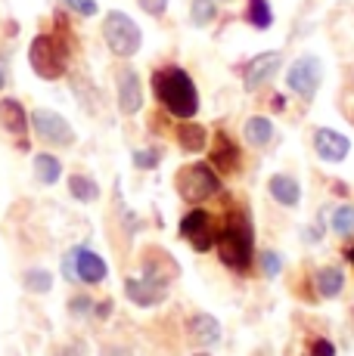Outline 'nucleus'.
Returning <instances> with one entry per match:
<instances>
[{"instance_id": "30", "label": "nucleus", "mask_w": 354, "mask_h": 356, "mask_svg": "<svg viewBox=\"0 0 354 356\" xmlns=\"http://www.w3.org/2000/svg\"><path fill=\"white\" fill-rule=\"evenodd\" d=\"M59 3H63L66 10H72V13H78V16H84V19H91V16H97V13H100V3H97V0H59Z\"/></svg>"}, {"instance_id": "16", "label": "nucleus", "mask_w": 354, "mask_h": 356, "mask_svg": "<svg viewBox=\"0 0 354 356\" xmlns=\"http://www.w3.org/2000/svg\"><path fill=\"white\" fill-rule=\"evenodd\" d=\"M0 127L6 134L19 136V140L29 134V112H25V106L19 99H10V97L0 99Z\"/></svg>"}, {"instance_id": "26", "label": "nucleus", "mask_w": 354, "mask_h": 356, "mask_svg": "<svg viewBox=\"0 0 354 356\" xmlns=\"http://www.w3.org/2000/svg\"><path fill=\"white\" fill-rule=\"evenodd\" d=\"M330 223L339 238H351L354 236V204H339V208L332 211Z\"/></svg>"}, {"instance_id": "2", "label": "nucleus", "mask_w": 354, "mask_h": 356, "mask_svg": "<svg viewBox=\"0 0 354 356\" xmlns=\"http://www.w3.org/2000/svg\"><path fill=\"white\" fill-rule=\"evenodd\" d=\"M215 248L217 257L227 270L233 273H246L252 266V251H255V229H252L249 217L246 214H230L224 229H217L215 236Z\"/></svg>"}, {"instance_id": "8", "label": "nucleus", "mask_w": 354, "mask_h": 356, "mask_svg": "<svg viewBox=\"0 0 354 356\" xmlns=\"http://www.w3.org/2000/svg\"><path fill=\"white\" fill-rule=\"evenodd\" d=\"M286 84H289V90L295 93V97H302L305 102H311L317 97L320 84H323V63H320L314 53L298 56L295 63L289 65V72H286Z\"/></svg>"}, {"instance_id": "35", "label": "nucleus", "mask_w": 354, "mask_h": 356, "mask_svg": "<svg viewBox=\"0 0 354 356\" xmlns=\"http://www.w3.org/2000/svg\"><path fill=\"white\" fill-rule=\"evenodd\" d=\"M93 313H97V319H109V313H112V300H106V304H93Z\"/></svg>"}, {"instance_id": "3", "label": "nucleus", "mask_w": 354, "mask_h": 356, "mask_svg": "<svg viewBox=\"0 0 354 356\" xmlns=\"http://www.w3.org/2000/svg\"><path fill=\"white\" fill-rule=\"evenodd\" d=\"M69 59H72V47L63 34L56 31H40L31 38L29 44V65L38 78L44 81H59L69 72Z\"/></svg>"}, {"instance_id": "1", "label": "nucleus", "mask_w": 354, "mask_h": 356, "mask_svg": "<svg viewBox=\"0 0 354 356\" xmlns=\"http://www.w3.org/2000/svg\"><path fill=\"white\" fill-rule=\"evenodd\" d=\"M153 93L171 118L190 121L199 112V90L180 65H162L153 72Z\"/></svg>"}, {"instance_id": "27", "label": "nucleus", "mask_w": 354, "mask_h": 356, "mask_svg": "<svg viewBox=\"0 0 354 356\" xmlns=\"http://www.w3.org/2000/svg\"><path fill=\"white\" fill-rule=\"evenodd\" d=\"M283 264H286V260H283V254H280V251H261V254H258V266H261V273H264V276H268V279H277V276H280V273H283Z\"/></svg>"}, {"instance_id": "20", "label": "nucleus", "mask_w": 354, "mask_h": 356, "mask_svg": "<svg viewBox=\"0 0 354 356\" xmlns=\"http://www.w3.org/2000/svg\"><path fill=\"white\" fill-rule=\"evenodd\" d=\"M31 170H35V180L40 186H53V183H59V177H63V161L53 152H38L35 159H31Z\"/></svg>"}, {"instance_id": "11", "label": "nucleus", "mask_w": 354, "mask_h": 356, "mask_svg": "<svg viewBox=\"0 0 354 356\" xmlns=\"http://www.w3.org/2000/svg\"><path fill=\"white\" fill-rule=\"evenodd\" d=\"M280 65H283L280 50H264V53H258V56H252L249 63L243 65V87H246L249 93L258 90V87H264L270 78H277Z\"/></svg>"}, {"instance_id": "28", "label": "nucleus", "mask_w": 354, "mask_h": 356, "mask_svg": "<svg viewBox=\"0 0 354 356\" xmlns=\"http://www.w3.org/2000/svg\"><path fill=\"white\" fill-rule=\"evenodd\" d=\"M134 168L137 170H153V168H159V161H162V152L159 149H134Z\"/></svg>"}, {"instance_id": "12", "label": "nucleus", "mask_w": 354, "mask_h": 356, "mask_svg": "<svg viewBox=\"0 0 354 356\" xmlns=\"http://www.w3.org/2000/svg\"><path fill=\"white\" fill-rule=\"evenodd\" d=\"M115 102L121 115H137L143 108V84L131 65H121L115 72Z\"/></svg>"}, {"instance_id": "21", "label": "nucleus", "mask_w": 354, "mask_h": 356, "mask_svg": "<svg viewBox=\"0 0 354 356\" xmlns=\"http://www.w3.org/2000/svg\"><path fill=\"white\" fill-rule=\"evenodd\" d=\"M243 136H246V143L255 149L270 146V140H274V121L264 118V115H252L246 124H243Z\"/></svg>"}, {"instance_id": "5", "label": "nucleus", "mask_w": 354, "mask_h": 356, "mask_svg": "<svg viewBox=\"0 0 354 356\" xmlns=\"http://www.w3.org/2000/svg\"><path fill=\"white\" fill-rule=\"evenodd\" d=\"M103 40H106L112 56L131 59V56H137L140 47H143V31L128 13L109 10L103 16Z\"/></svg>"}, {"instance_id": "33", "label": "nucleus", "mask_w": 354, "mask_h": 356, "mask_svg": "<svg viewBox=\"0 0 354 356\" xmlns=\"http://www.w3.org/2000/svg\"><path fill=\"white\" fill-rule=\"evenodd\" d=\"M342 115L354 124V93H345V99H342Z\"/></svg>"}, {"instance_id": "10", "label": "nucleus", "mask_w": 354, "mask_h": 356, "mask_svg": "<svg viewBox=\"0 0 354 356\" xmlns=\"http://www.w3.org/2000/svg\"><path fill=\"white\" fill-rule=\"evenodd\" d=\"M180 236L193 245V251H212L215 248V236H217L212 214L202 211V208L187 211L183 220H180Z\"/></svg>"}, {"instance_id": "29", "label": "nucleus", "mask_w": 354, "mask_h": 356, "mask_svg": "<svg viewBox=\"0 0 354 356\" xmlns=\"http://www.w3.org/2000/svg\"><path fill=\"white\" fill-rule=\"evenodd\" d=\"M93 313V300H91V294H75V298H69V316L75 319H84V316H91Z\"/></svg>"}, {"instance_id": "24", "label": "nucleus", "mask_w": 354, "mask_h": 356, "mask_svg": "<svg viewBox=\"0 0 354 356\" xmlns=\"http://www.w3.org/2000/svg\"><path fill=\"white\" fill-rule=\"evenodd\" d=\"M217 19V0H193L190 3V22L196 29H208Z\"/></svg>"}, {"instance_id": "40", "label": "nucleus", "mask_w": 354, "mask_h": 356, "mask_svg": "<svg viewBox=\"0 0 354 356\" xmlns=\"http://www.w3.org/2000/svg\"><path fill=\"white\" fill-rule=\"evenodd\" d=\"M193 356H212V353H193Z\"/></svg>"}, {"instance_id": "14", "label": "nucleus", "mask_w": 354, "mask_h": 356, "mask_svg": "<svg viewBox=\"0 0 354 356\" xmlns=\"http://www.w3.org/2000/svg\"><path fill=\"white\" fill-rule=\"evenodd\" d=\"M187 334H190V341H193V344L215 347V344H221L224 328H221V323H217L212 313H193V316H190V323H187Z\"/></svg>"}, {"instance_id": "39", "label": "nucleus", "mask_w": 354, "mask_h": 356, "mask_svg": "<svg viewBox=\"0 0 354 356\" xmlns=\"http://www.w3.org/2000/svg\"><path fill=\"white\" fill-rule=\"evenodd\" d=\"M217 3H233V0H217Z\"/></svg>"}, {"instance_id": "31", "label": "nucleus", "mask_w": 354, "mask_h": 356, "mask_svg": "<svg viewBox=\"0 0 354 356\" xmlns=\"http://www.w3.org/2000/svg\"><path fill=\"white\" fill-rule=\"evenodd\" d=\"M140 3V10L146 13V16H165V10H168V0H137Z\"/></svg>"}, {"instance_id": "6", "label": "nucleus", "mask_w": 354, "mask_h": 356, "mask_svg": "<svg viewBox=\"0 0 354 356\" xmlns=\"http://www.w3.org/2000/svg\"><path fill=\"white\" fill-rule=\"evenodd\" d=\"M63 276L69 282H84V285H100L109 279V264L91 248L78 245V248L66 251L63 257Z\"/></svg>"}, {"instance_id": "17", "label": "nucleus", "mask_w": 354, "mask_h": 356, "mask_svg": "<svg viewBox=\"0 0 354 356\" xmlns=\"http://www.w3.org/2000/svg\"><path fill=\"white\" fill-rule=\"evenodd\" d=\"M268 193L283 208H298V202H302V183L289 174H274L268 180Z\"/></svg>"}, {"instance_id": "9", "label": "nucleus", "mask_w": 354, "mask_h": 356, "mask_svg": "<svg viewBox=\"0 0 354 356\" xmlns=\"http://www.w3.org/2000/svg\"><path fill=\"white\" fill-rule=\"evenodd\" d=\"M31 127H35L40 143H50L56 149H69L75 143V127L69 124V118L53 108H35L31 112Z\"/></svg>"}, {"instance_id": "36", "label": "nucleus", "mask_w": 354, "mask_h": 356, "mask_svg": "<svg viewBox=\"0 0 354 356\" xmlns=\"http://www.w3.org/2000/svg\"><path fill=\"white\" fill-rule=\"evenodd\" d=\"M283 106H286V99H283V97H274V108H277V112H280Z\"/></svg>"}, {"instance_id": "37", "label": "nucleus", "mask_w": 354, "mask_h": 356, "mask_svg": "<svg viewBox=\"0 0 354 356\" xmlns=\"http://www.w3.org/2000/svg\"><path fill=\"white\" fill-rule=\"evenodd\" d=\"M345 257H348V260H351V266H354V248H348V251H345Z\"/></svg>"}, {"instance_id": "23", "label": "nucleus", "mask_w": 354, "mask_h": 356, "mask_svg": "<svg viewBox=\"0 0 354 356\" xmlns=\"http://www.w3.org/2000/svg\"><path fill=\"white\" fill-rule=\"evenodd\" d=\"M246 22L258 31H268L274 25V10H270V0H249L246 3Z\"/></svg>"}, {"instance_id": "19", "label": "nucleus", "mask_w": 354, "mask_h": 356, "mask_svg": "<svg viewBox=\"0 0 354 356\" xmlns=\"http://www.w3.org/2000/svg\"><path fill=\"white\" fill-rule=\"evenodd\" d=\"M177 146H180L183 152H190V155L202 152V149L208 146V130L202 124H196L193 118L180 121V124H177Z\"/></svg>"}, {"instance_id": "34", "label": "nucleus", "mask_w": 354, "mask_h": 356, "mask_svg": "<svg viewBox=\"0 0 354 356\" xmlns=\"http://www.w3.org/2000/svg\"><path fill=\"white\" fill-rule=\"evenodd\" d=\"M6 81H10V63H6V56H0V90L6 87Z\"/></svg>"}, {"instance_id": "25", "label": "nucleus", "mask_w": 354, "mask_h": 356, "mask_svg": "<svg viewBox=\"0 0 354 356\" xmlns=\"http://www.w3.org/2000/svg\"><path fill=\"white\" fill-rule=\"evenodd\" d=\"M22 285L31 294H47V291H53V273L44 270V266H31V270L22 276Z\"/></svg>"}, {"instance_id": "22", "label": "nucleus", "mask_w": 354, "mask_h": 356, "mask_svg": "<svg viewBox=\"0 0 354 356\" xmlns=\"http://www.w3.org/2000/svg\"><path fill=\"white\" fill-rule=\"evenodd\" d=\"M69 193H72L75 202L91 204V202H97L100 198V183L93 180V177H87V174H72L69 177Z\"/></svg>"}, {"instance_id": "13", "label": "nucleus", "mask_w": 354, "mask_h": 356, "mask_svg": "<svg viewBox=\"0 0 354 356\" xmlns=\"http://www.w3.org/2000/svg\"><path fill=\"white\" fill-rule=\"evenodd\" d=\"M311 143H314L317 159L326 161V164H342L351 152V140L345 134H339V130H332V127H317Z\"/></svg>"}, {"instance_id": "4", "label": "nucleus", "mask_w": 354, "mask_h": 356, "mask_svg": "<svg viewBox=\"0 0 354 356\" xmlns=\"http://www.w3.org/2000/svg\"><path fill=\"white\" fill-rule=\"evenodd\" d=\"M174 189L187 204H202L221 193V177L208 161H193L177 170Z\"/></svg>"}, {"instance_id": "32", "label": "nucleus", "mask_w": 354, "mask_h": 356, "mask_svg": "<svg viewBox=\"0 0 354 356\" xmlns=\"http://www.w3.org/2000/svg\"><path fill=\"white\" fill-rule=\"evenodd\" d=\"M311 356H336V344L326 338H314L311 341Z\"/></svg>"}, {"instance_id": "38", "label": "nucleus", "mask_w": 354, "mask_h": 356, "mask_svg": "<svg viewBox=\"0 0 354 356\" xmlns=\"http://www.w3.org/2000/svg\"><path fill=\"white\" fill-rule=\"evenodd\" d=\"M348 316H351V319H348V323H351V328H354V307H351V313H348Z\"/></svg>"}, {"instance_id": "7", "label": "nucleus", "mask_w": 354, "mask_h": 356, "mask_svg": "<svg viewBox=\"0 0 354 356\" xmlns=\"http://www.w3.org/2000/svg\"><path fill=\"white\" fill-rule=\"evenodd\" d=\"M168 285H171V276H159V270H153V266L146 264L143 276L125 279V294L134 307L149 310V307H159L168 300Z\"/></svg>"}, {"instance_id": "15", "label": "nucleus", "mask_w": 354, "mask_h": 356, "mask_svg": "<svg viewBox=\"0 0 354 356\" xmlns=\"http://www.w3.org/2000/svg\"><path fill=\"white\" fill-rule=\"evenodd\" d=\"M240 161H243L240 146H236V143L221 130V134L215 136L212 161H208V164H212L215 170H221V174H236V170H240Z\"/></svg>"}, {"instance_id": "18", "label": "nucleus", "mask_w": 354, "mask_h": 356, "mask_svg": "<svg viewBox=\"0 0 354 356\" xmlns=\"http://www.w3.org/2000/svg\"><path fill=\"white\" fill-rule=\"evenodd\" d=\"M314 289L320 298H326V300H336L339 294L345 291V270L342 266H320L317 270V276H314Z\"/></svg>"}]
</instances>
